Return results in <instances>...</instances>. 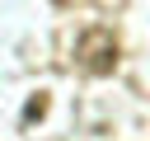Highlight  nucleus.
Listing matches in <instances>:
<instances>
[{
    "label": "nucleus",
    "mask_w": 150,
    "mask_h": 141,
    "mask_svg": "<svg viewBox=\"0 0 150 141\" xmlns=\"http://www.w3.org/2000/svg\"><path fill=\"white\" fill-rule=\"evenodd\" d=\"M42 113H47V94L28 99V108H23V122H33V118H42Z\"/></svg>",
    "instance_id": "obj_2"
},
{
    "label": "nucleus",
    "mask_w": 150,
    "mask_h": 141,
    "mask_svg": "<svg viewBox=\"0 0 150 141\" xmlns=\"http://www.w3.org/2000/svg\"><path fill=\"white\" fill-rule=\"evenodd\" d=\"M75 56H80V66H84L89 75H108V70L117 66V38H112L108 28H89V33L75 42Z\"/></svg>",
    "instance_id": "obj_1"
},
{
    "label": "nucleus",
    "mask_w": 150,
    "mask_h": 141,
    "mask_svg": "<svg viewBox=\"0 0 150 141\" xmlns=\"http://www.w3.org/2000/svg\"><path fill=\"white\" fill-rule=\"evenodd\" d=\"M52 5H70V0H52Z\"/></svg>",
    "instance_id": "obj_3"
}]
</instances>
